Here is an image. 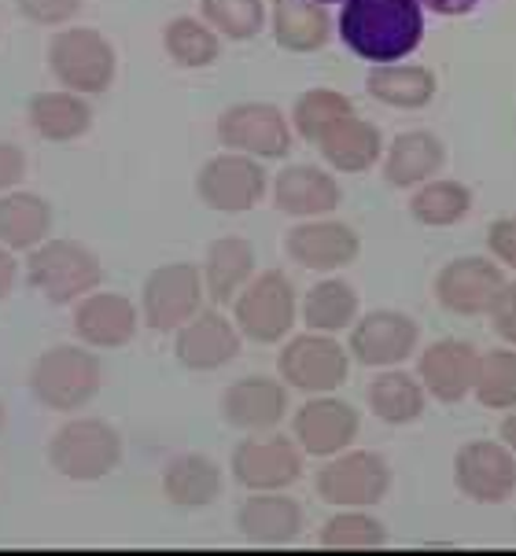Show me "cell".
<instances>
[{
    "mask_svg": "<svg viewBox=\"0 0 516 556\" xmlns=\"http://www.w3.org/2000/svg\"><path fill=\"white\" fill-rule=\"evenodd\" d=\"M218 137L225 148L255 159H285L292 152V126L274 103H232L218 118Z\"/></svg>",
    "mask_w": 516,
    "mask_h": 556,
    "instance_id": "11",
    "label": "cell"
},
{
    "mask_svg": "<svg viewBox=\"0 0 516 556\" xmlns=\"http://www.w3.org/2000/svg\"><path fill=\"white\" fill-rule=\"evenodd\" d=\"M473 394L483 409H499V413L516 409V351L513 346H499V351L480 354Z\"/></svg>",
    "mask_w": 516,
    "mask_h": 556,
    "instance_id": "36",
    "label": "cell"
},
{
    "mask_svg": "<svg viewBox=\"0 0 516 556\" xmlns=\"http://www.w3.org/2000/svg\"><path fill=\"white\" fill-rule=\"evenodd\" d=\"M480 351L465 339H436L417 362V380L436 402L457 405L473 394Z\"/></svg>",
    "mask_w": 516,
    "mask_h": 556,
    "instance_id": "19",
    "label": "cell"
},
{
    "mask_svg": "<svg viewBox=\"0 0 516 556\" xmlns=\"http://www.w3.org/2000/svg\"><path fill=\"white\" fill-rule=\"evenodd\" d=\"M317 4H332V0H317Z\"/></svg>",
    "mask_w": 516,
    "mask_h": 556,
    "instance_id": "48",
    "label": "cell"
},
{
    "mask_svg": "<svg viewBox=\"0 0 516 556\" xmlns=\"http://www.w3.org/2000/svg\"><path fill=\"white\" fill-rule=\"evenodd\" d=\"M203 23L229 41H251L266 26L262 0H203Z\"/></svg>",
    "mask_w": 516,
    "mask_h": 556,
    "instance_id": "38",
    "label": "cell"
},
{
    "mask_svg": "<svg viewBox=\"0 0 516 556\" xmlns=\"http://www.w3.org/2000/svg\"><path fill=\"white\" fill-rule=\"evenodd\" d=\"M317 148H322L325 163L332 169H340V174H365V169H373L383 159L380 129L373 126V122L354 118V115L336 122V126L317 140Z\"/></svg>",
    "mask_w": 516,
    "mask_h": 556,
    "instance_id": "27",
    "label": "cell"
},
{
    "mask_svg": "<svg viewBox=\"0 0 516 556\" xmlns=\"http://www.w3.org/2000/svg\"><path fill=\"white\" fill-rule=\"evenodd\" d=\"M49 67L71 92H103L115 81V49L92 26H71L60 30L49 45Z\"/></svg>",
    "mask_w": 516,
    "mask_h": 556,
    "instance_id": "6",
    "label": "cell"
},
{
    "mask_svg": "<svg viewBox=\"0 0 516 556\" xmlns=\"http://www.w3.org/2000/svg\"><path fill=\"white\" fill-rule=\"evenodd\" d=\"M52 232V206L34 192L0 195V243L8 251H34Z\"/></svg>",
    "mask_w": 516,
    "mask_h": 556,
    "instance_id": "31",
    "label": "cell"
},
{
    "mask_svg": "<svg viewBox=\"0 0 516 556\" xmlns=\"http://www.w3.org/2000/svg\"><path fill=\"white\" fill-rule=\"evenodd\" d=\"M365 89H369L373 100L388 103V108L420 111L436 100L439 81L420 63H377V67L365 74Z\"/></svg>",
    "mask_w": 516,
    "mask_h": 556,
    "instance_id": "28",
    "label": "cell"
},
{
    "mask_svg": "<svg viewBox=\"0 0 516 556\" xmlns=\"http://www.w3.org/2000/svg\"><path fill=\"white\" fill-rule=\"evenodd\" d=\"M454 486L476 505H502L516 494V454L505 442L473 439L454 454Z\"/></svg>",
    "mask_w": 516,
    "mask_h": 556,
    "instance_id": "10",
    "label": "cell"
},
{
    "mask_svg": "<svg viewBox=\"0 0 516 556\" xmlns=\"http://www.w3.org/2000/svg\"><path fill=\"white\" fill-rule=\"evenodd\" d=\"M354 115V103L343 97V92L336 89H306L303 97L295 100L292 108V126L295 134L310 140V144H317L328 129L336 126V122L351 118Z\"/></svg>",
    "mask_w": 516,
    "mask_h": 556,
    "instance_id": "37",
    "label": "cell"
},
{
    "mask_svg": "<svg viewBox=\"0 0 516 556\" xmlns=\"http://www.w3.org/2000/svg\"><path fill=\"white\" fill-rule=\"evenodd\" d=\"M358 320V291L347 280L328 277L322 285H314L303 299V325L310 332H343L347 325Z\"/></svg>",
    "mask_w": 516,
    "mask_h": 556,
    "instance_id": "33",
    "label": "cell"
},
{
    "mask_svg": "<svg viewBox=\"0 0 516 556\" xmlns=\"http://www.w3.org/2000/svg\"><path fill=\"white\" fill-rule=\"evenodd\" d=\"M26 174V155L23 148L8 144V140H0V195L12 192V188L23 181Z\"/></svg>",
    "mask_w": 516,
    "mask_h": 556,
    "instance_id": "43",
    "label": "cell"
},
{
    "mask_svg": "<svg viewBox=\"0 0 516 556\" xmlns=\"http://www.w3.org/2000/svg\"><path fill=\"white\" fill-rule=\"evenodd\" d=\"M237 527L243 539L255 545H288L303 531V508H299L295 497L280 494V490H255L240 505Z\"/></svg>",
    "mask_w": 516,
    "mask_h": 556,
    "instance_id": "23",
    "label": "cell"
},
{
    "mask_svg": "<svg viewBox=\"0 0 516 556\" xmlns=\"http://www.w3.org/2000/svg\"><path fill=\"white\" fill-rule=\"evenodd\" d=\"M26 118H30L34 134L52 140V144H71V140L86 137L92 129V108L81 92H71V89L34 92L30 108H26Z\"/></svg>",
    "mask_w": 516,
    "mask_h": 556,
    "instance_id": "25",
    "label": "cell"
},
{
    "mask_svg": "<svg viewBox=\"0 0 516 556\" xmlns=\"http://www.w3.org/2000/svg\"><path fill=\"white\" fill-rule=\"evenodd\" d=\"M277 372L288 388L306 394H332L351 376V351L328 332H303L288 339L277 357Z\"/></svg>",
    "mask_w": 516,
    "mask_h": 556,
    "instance_id": "7",
    "label": "cell"
},
{
    "mask_svg": "<svg viewBox=\"0 0 516 556\" xmlns=\"http://www.w3.org/2000/svg\"><path fill=\"white\" fill-rule=\"evenodd\" d=\"M232 320H237L240 336L251 339V343H280L288 339L299 314V299H295V285L288 280V273L280 269H266L259 277L248 280V288L232 299Z\"/></svg>",
    "mask_w": 516,
    "mask_h": 556,
    "instance_id": "5",
    "label": "cell"
},
{
    "mask_svg": "<svg viewBox=\"0 0 516 556\" xmlns=\"http://www.w3.org/2000/svg\"><path fill=\"white\" fill-rule=\"evenodd\" d=\"M365 399H369V409L377 413V420L402 428V424L420 420L428 391H425V383L413 380L410 372H402L395 365V369L377 372V380L369 383V394H365Z\"/></svg>",
    "mask_w": 516,
    "mask_h": 556,
    "instance_id": "32",
    "label": "cell"
},
{
    "mask_svg": "<svg viewBox=\"0 0 516 556\" xmlns=\"http://www.w3.org/2000/svg\"><path fill=\"white\" fill-rule=\"evenodd\" d=\"M417 4L436 15H468L480 0H417Z\"/></svg>",
    "mask_w": 516,
    "mask_h": 556,
    "instance_id": "44",
    "label": "cell"
},
{
    "mask_svg": "<svg viewBox=\"0 0 516 556\" xmlns=\"http://www.w3.org/2000/svg\"><path fill=\"white\" fill-rule=\"evenodd\" d=\"M15 8L37 26H63L81 12V0H15Z\"/></svg>",
    "mask_w": 516,
    "mask_h": 556,
    "instance_id": "40",
    "label": "cell"
},
{
    "mask_svg": "<svg viewBox=\"0 0 516 556\" xmlns=\"http://www.w3.org/2000/svg\"><path fill=\"white\" fill-rule=\"evenodd\" d=\"M446 163V148L443 140L428 129H410V134H399L383 152V177L395 188H417L431 181V177L443 169Z\"/></svg>",
    "mask_w": 516,
    "mask_h": 556,
    "instance_id": "24",
    "label": "cell"
},
{
    "mask_svg": "<svg viewBox=\"0 0 516 556\" xmlns=\"http://www.w3.org/2000/svg\"><path fill=\"white\" fill-rule=\"evenodd\" d=\"M362 240L351 225L332 222V218H306L303 225H295L285 237V254L303 269L317 273H332L343 269L358 258Z\"/></svg>",
    "mask_w": 516,
    "mask_h": 556,
    "instance_id": "18",
    "label": "cell"
},
{
    "mask_svg": "<svg viewBox=\"0 0 516 556\" xmlns=\"http://www.w3.org/2000/svg\"><path fill=\"white\" fill-rule=\"evenodd\" d=\"M203 273L192 262H171L148 273L140 291V314L152 332H177L203 306Z\"/></svg>",
    "mask_w": 516,
    "mask_h": 556,
    "instance_id": "9",
    "label": "cell"
},
{
    "mask_svg": "<svg viewBox=\"0 0 516 556\" xmlns=\"http://www.w3.org/2000/svg\"><path fill=\"white\" fill-rule=\"evenodd\" d=\"M255 277V248L243 237H222L206 248L203 262V288L206 299H214L218 306L232 303L248 280Z\"/></svg>",
    "mask_w": 516,
    "mask_h": 556,
    "instance_id": "26",
    "label": "cell"
},
{
    "mask_svg": "<svg viewBox=\"0 0 516 556\" xmlns=\"http://www.w3.org/2000/svg\"><path fill=\"white\" fill-rule=\"evenodd\" d=\"M487 248L502 266L516 269V218H499L487 229Z\"/></svg>",
    "mask_w": 516,
    "mask_h": 556,
    "instance_id": "42",
    "label": "cell"
},
{
    "mask_svg": "<svg viewBox=\"0 0 516 556\" xmlns=\"http://www.w3.org/2000/svg\"><path fill=\"white\" fill-rule=\"evenodd\" d=\"M502 288H505L502 266H494V258H480V254H465V258L446 262L436 277L439 306L457 317L491 314V306Z\"/></svg>",
    "mask_w": 516,
    "mask_h": 556,
    "instance_id": "13",
    "label": "cell"
},
{
    "mask_svg": "<svg viewBox=\"0 0 516 556\" xmlns=\"http://www.w3.org/2000/svg\"><path fill=\"white\" fill-rule=\"evenodd\" d=\"M502 442L516 454V409H509V417L502 420Z\"/></svg>",
    "mask_w": 516,
    "mask_h": 556,
    "instance_id": "46",
    "label": "cell"
},
{
    "mask_svg": "<svg viewBox=\"0 0 516 556\" xmlns=\"http://www.w3.org/2000/svg\"><path fill=\"white\" fill-rule=\"evenodd\" d=\"M15 277H18V266H15L12 251H8L4 243H0V299H8V295H12Z\"/></svg>",
    "mask_w": 516,
    "mask_h": 556,
    "instance_id": "45",
    "label": "cell"
},
{
    "mask_svg": "<svg viewBox=\"0 0 516 556\" xmlns=\"http://www.w3.org/2000/svg\"><path fill=\"white\" fill-rule=\"evenodd\" d=\"M0 428H4V402H0Z\"/></svg>",
    "mask_w": 516,
    "mask_h": 556,
    "instance_id": "47",
    "label": "cell"
},
{
    "mask_svg": "<svg viewBox=\"0 0 516 556\" xmlns=\"http://www.w3.org/2000/svg\"><path fill=\"white\" fill-rule=\"evenodd\" d=\"M196 195L222 214H243L266 195V169L255 155L225 152L214 155L196 177Z\"/></svg>",
    "mask_w": 516,
    "mask_h": 556,
    "instance_id": "12",
    "label": "cell"
},
{
    "mask_svg": "<svg viewBox=\"0 0 516 556\" xmlns=\"http://www.w3.org/2000/svg\"><path fill=\"white\" fill-rule=\"evenodd\" d=\"M340 37L373 67L399 63L417 52L425 37V12L417 0H343Z\"/></svg>",
    "mask_w": 516,
    "mask_h": 556,
    "instance_id": "1",
    "label": "cell"
},
{
    "mask_svg": "<svg viewBox=\"0 0 516 556\" xmlns=\"http://www.w3.org/2000/svg\"><path fill=\"white\" fill-rule=\"evenodd\" d=\"M343 192L328 169L317 166H285L274 181V203L277 211L292 214V218H325L340 206Z\"/></svg>",
    "mask_w": 516,
    "mask_h": 556,
    "instance_id": "22",
    "label": "cell"
},
{
    "mask_svg": "<svg viewBox=\"0 0 516 556\" xmlns=\"http://www.w3.org/2000/svg\"><path fill=\"white\" fill-rule=\"evenodd\" d=\"M303 476V446L295 439H243L232 450V479L243 490H288Z\"/></svg>",
    "mask_w": 516,
    "mask_h": 556,
    "instance_id": "15",
    "label": "cell"
},
{
    "mask_svg": "<svg viewBox=\"0 0 516 556\" xmlns=\"http://www.w3.org/2000/svg\"><path fill=\"white\" fill-rule=\"evenodd\" d=\"M122 460V435L108 420L81 417L63 424L49 442V465L74 483H97Z\"/></svg>",
    "mask_w": 516,
    "mask_h": 556,
    "instance_id": "4",
    "label": "cell"
},
{
    "mask_svg": "<svg viewBox=\"0 0 516 556\" xmlns=\"http://www.w3.org/2000/svg\"><path fill=\"white\" fill-rule=\"evenodd\" d=\"M383 542H388L383 523L362 508H343L322 527L325 549H380Z\"/></svg>",
    "mask_w": 516,
    "mask_h": 556,
    "instance_id": "39",
    "label": "cell"
},
{
    "mask_svg": "<svg viewBox=\"0 0 516 556\" xmlns=\"http://www.w3.org/2000/svg\"><path fill=\"white\" fill-rule=\"evenodd\" d=\"M103 365L89 346H49L30 369V394L52 413H78L97 399Z\"/></svg>",
    "mask_w": 516,
    "mask_h": 556,
    "instance_id": "2",
    "label": "cell"
},
{
    "mask_svg": "<svg viewBox=\"0 0 516 556\" xmlns=\"http://www.w3.org/2000/svg\"><path fill=\"white\" fill-rule=\"evenodd\" d=\"M295 442L310 457H336L358 439L362 417L351 402L336 399V394H314L295 409Z\"/></svg>",
    "mask_w": 516,
    "mask_h": 556,
    "instance_id": "16",
    "label": "cell"
},
{
    "mask_svg": "<svg viewBox=\"0 0 516 556\" xmlns=\"http://www.w3.org/2000/svg\"><path fill=\"white\" fill-rule=\"evenodd\" d=\"M473 211V192L462 181H425L417 185L410 200V214L420 225H431V229H446V225H457L465 214Z\"/></svg>",
    "mask_w": 516,
    "mask_h": 556,
    "instance_id": "35",
    "label": "cell"
},
{
    "mask_svg": "<svg viewBox=\"0 0 516 556\" xmlns=\"http://www.w3.org/2000/svg\"><path fill=\"white\" fill-rule=\"evenodd\" d=\"M140 314L122 291H89L74 306V336L92 351H115L137 336Z\"/></svg>",
    "mask_w": 516,
    "mask_h": 556,
    "instance_id": "20",
    "label": "cell"
},
{
    "mask_svg": "<svg viewBox=\"0 0 516 556\" xmlns=\"http://www.w3.org/2000/svg\"><path fill=\"white\" fill-rule=\"evenodd\" d=\"M240 328L237 320H229L218 309H200L192 320H185L177 328L174 354L185 369L192 372H214L222 365H229L240 354Z\"/></svg>",
    "mask_w": 516,
    "mask_h": 556,
    "instance_id": "17",
    "label": "cell"
},
{
    "mask_svg": "<svg viewBox=\"0 0 516 556\" xmlns=\"http://www.w3.org/2000/svg\"><path fill=\"white\" fill-rule=\"evenodd\" d=\"M288 413V388L269 376H243L222 391V420L237 431H269Z\"/></svg>",
    "mask_w": 516,
    "mask_h": 556,
    "instance_id": "21",
    "label": "cell"
},
{
    "mask_svg": "<svg viewBox=\"0 0 516 556\" xmlns=\"http://www.w3.org/2000/svg\"><path fill=\"white\" fill-rule=\"evenodd\" d=\"M314 490L325 505L369 508L383 502V494L391 490V465L373 450H343L328 457V465L314 479Z\"/></svg>",
    "mask_w": 516,
    "mask_h": 556,
    "instance_id": "8",
    "label": "cell"
},
{
    "mask_svg": "<svg viewBox=\"0 0 516 556\" xmlns=\"http://www.w3.org/2000/svg\"><path fill=\"white\" fill-rule=\"evenodd\" d=\"M420 325L399 309H373L351 328V357L365 369H395L417 351Z\"/></svg>",
    "mask_w": 516,
    "mask_h": 556,
    "instance_id": "14",
    "label": "cell"
},
{
    "mask_svg": "<svg viewBox=\"0 0 516 556\" xmlns=\"http://www.w3.org/2000/svg\"><path fill=\"white\" fill-rule=\"evenodd\" d=\"M332 37V15L317 0H274V41L288 52H317Z\"/></svg>",
    "mask_w": 516,
    "mask_h": 556,
    "instance_id": "29",
    "label": "cell"
},
{
    "mask_svg": "<svg viewBox=\"0 0 516 556\" xmlns=\"http://www.w3.org/2000/svg\"><path fill=\"white\" fill-rule=\"evenodd\" d=\"M163 49L166 55L177 63V67H189V71H200V67H211L222 52V41L218 34L211 30L206 23L192 15H177L166 23L163 30Z\"/></svg>",
    "mask_w": 516,
    "mask_h": 556,
    "instance_id": "34",
    "label": "cell"
},
{
    "mask_svg": "<svg viewBox=\"0 0 516 556\" xmlns=\"http://www.w3.org/2000/svg\"><path fill=\"white\" fill-rule=\"evenodd\" d=\"M491 320H494V332L509 346H516V280L513 285L505 280V288L499 291V299L491 306Z\"/></svg>",
    "mask_w": 516,
    "mask_h": 556,
    "instance_id": "41",
    "label": "cell"
},
{
    "mask_svg": "<svg viewBox=\"0 0 516 556\" xmlns=\"http://www.w3.org/2000/svg\"><path fill=\"white\" fill-rule=\"evenodd\" d=\"M103 277L100 258L78 240H45L26 258V280L49 299L52 306L78 303L81 295L97 291Z\"/></svg>",
    "mask_w": 516,
    "mask_h": 556,
    "instance_id": "3",
    "label": "cell"
},
{
    "mask_svg": "<svg viewBox=\"0 0 516 556\" xmlns=\"http://www.w3.org/2000/svg\"><path fill=\"white\" fill-rule=\"evenodd\" d=\"M163 494L177 508H206L222 494V468L203 454H181L163 468Z\"/></svg>",
    "mask_w": 516,
    "mask_h": 556,
    "instance_id": "30",
    "label": "cell"
}]
</instances>
